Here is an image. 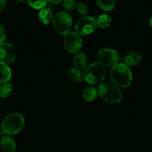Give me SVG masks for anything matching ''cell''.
<instances>
[{"mask_svg": "<svg viewBox=\"0 0 152 152\" xmlns=\"http://www.w3.org/2000/svg\"><path fill=\"white\" fill-rule=\"evenodd\" d=\"M96 21L98 27L101 28H107L111 24L112 19L109 15L101 14L98 16V19H96Z\"/></svg>", "mask_w": 152, "mask_h": 152, "instance_id": "obj_18", "label": "cell"}, {"mask_svg": "<svg viewBox=\"0 0 152 152\" xmlns=\"http://www.w3.org/2000/svg\"><path fill=\"white\" fill-rule=\"evenodd\" d=\"M16 59V51L10 43L2 42L0 43V61L8 64Z\"/></svg>", "mask_w": 152, "mask_h": 152, "instance_id": "obj_9", "label": "cell"}, {"mask_svg": "<svg viewBox=\"0 0 152 152\" xmlns=\"http://www.w3.org/2000/svg\"><path fill=\"white\" fill-rule=\"evenodd\" d=\"M97 28L96 19L92 16H85L80 18L75 25L76 33L79 35H89L92 34Z\"/></svg>", "mask_w": 152, "mask_h": 152, "instance_id": "obj_6", "label": "cell"}, {"mask_svg": "<svg viewBox=\"0 0 152 152\" xmlns=\"http://www.w3.org/2000/svg\"><path fill=\"white\" fill-rule=\"evenodd\" d=\"M63 8L66 11H71L76 6V0H63Z\"/></svg>", "mask_w": 152, "mask_h": 152, "instance_id": "obj_21", "label": "cell"}, {"mask_svg": "<svg viewBox=\"0 0 152 152\" xmlns=\"http://www.w3.org/2000/svg\"><path fill=\"white\" fill-rule=\"evenodd\" d=\"M106 74L105 66L100 62H97L85 68L83 72V79L89 84L96 85L104 80Z\"/></svg>", "mask_w": 152, "mask_h": 152, "instance_id": "obj_2", "label": "cell"}, {"mask_svg": "<svg viewBox=\"0 0 152 152\" xmlns=\"http://www.w3.org/2000/svg\"><path fill=\"white\" fill-rule=\"evenodd\" d=\"M149 24H150V26L152 28V16H151V17L150 21H149Z\"/></svg>", "mask_w": 152, "mask_h": 152, "instance_id": "obj_28", "label": "cell"}, {"mask_svg": "<svg viewBox=\"0 0 152 152\" xmlns=\"http://www.w3.org/2000/svg\"><path fill=\"white\" fill-rule=\"evenodd\" d=\"M10 1H12V2H14V3H20L22 2V1H23L24 0H10Z\"/></svg>", "mask_w": 152, "mask_h": 152, "instance_id": "obj_26", "label": "cell"}, {"mask_svg": "<svg viewBox=\"0 0 152 152\" xmlns=\"http://www.w3.org/2000/svg\"><path fill=\"white\" fill-rule=\"evenodd\" d=\"M13 91V86L11 83H6L0 85V98L4 99L10 96Z\"/></svg>", "mask_w": 152, "mask_h": 152, "instance_id": "obj_19", "label": "cell"}, {"mask_svg": "<svg viewBox=\"0 0 152 152\" xmlns=\"http://www.w3.org/2000/svg\"><path fill=\"white\" fill-rule=\"evenodd\" d=\"M110 77L113 84L122 88L128 87L133 80L132 72L125 63H117L112 66Z\"/></svg>", "mask_w": 152, "mask_h": 152, "instance_id": "obj_1", "label": "cell"}, {"mask_svg": "<svg viewBox=\"0 0 152 152\" xmlns=\"http://www.w3.org/2000/svg\"><path fill=\"white\" fill-rule=\"evenodd\" d=\"M76 8H77V11L78 12L79 14L82 15V16H85L89 12V9L86 6V4L82 2H78L76 4Z\"/></svg>", "mask_w": 152, "mask_h": 152, "instance_id": "obj_22", "label": "cell"}, {"mask_svg": "<svg viewBox=\"0 0 152 152\" xmlns=\"http://www.w3.org/2000/svg\"><path fill=\"white\" fill-rule=\"evenodd\" d=\"M47 1H50L51 3H53V4H58V3L63 1V0H47Z\"/></svg>", "mask_w": 152, "mask_h": 152, "instance_id": "obj_25", "label": "cell"}, {"mask_svg": "<svg viewBox=\"0 0 152 152\" xmlns=\"http://www.w3.org/2000/svg\"><path fill=\"white\" fill-rule=\"evenodd\" d=\"M6 5V0H0V12L4 10Z\"/></svg>", "mask_w": 152, "mask_h": 152, "instance_id": "obj_24", "label": "cell"}, {"mask_svg": "<svg viewBox=\"0 0 152 152\" xmlns=\"http://www.w3.org/2000/svg\"><path fill=\"white\" fill-rule=\"evenodd\" d=\"M67 77L69 80L73 83H80L83 80V74H81L80 70L75 68H71L67 71Z\"/></svg>", "mask_w": 152, "mask_h": 152, "instance_id": "obj_15", "label": "cell"}, {"mask_svg": "<svg viewBox=\"0 0 152 152\" xmlns=\"http://www.w3.org/2000/svg\"><path fill=\"white\" fill-rule=\"evenodd\" d=\"M98 90L94 87H88L83 91V97L87 102H92L98 96Z\"/></svg>", "mask_w": 152, "mask_h": 152, "instance_id": "obj_16", "label": "cell"}, {"mask_svg": "<svg viewBox=\"0 0 152 152\" xmlns=\"http://www.w3.org/2000/svg\"><path fill=\"white\" fill-rule=\"evenodd\" d=\"M1 148L4 152H15L16 145L13 138L10 136H4L1 138L0 142Z\"/></svg>", "mask_w": 152, "mask_h": 152, "instance_id": "obj_10", "label": "cell"}, {"mask_svg": "<svg viewBox=\"0 0 152 152\" xmlns=\"http://www.w3.org/2000/svg\"><path fill=\"white\" fill-rule=\"evenodd\" d=\"M72 25L71 16L66 12H60L53 18V25L57 32L61 35H66L70 32Z\"/></svg>", "mask_w": 152, "mask_h": 152, "instance_id": "obj_5", "label": "cell"}, {"mask_svg": "<svg viewBox=\"0 0 152 152\" xmlns=\"http://www.w3.org/2000/svg\"><path fill=\"white\" fill-rule=\"evenodd\" d=\"M141 55L138 52L131 51L127 53L124 57V62L128 66H135L141 61Z\"/></svg>", "mask_w": 152, "mask_h": 152, "instance_id": "obj_12", "label": "cell"}, {"mask_svg": "<svg viewBox=\"0 0 152 152\" xmlns=\"http://www.w3.org/2000/svg\"><path fill=\"white\" fill-rule=\"evenodd\" d=\"M6 39V30L2 25L0 24V43L4 41Z\"/></svg>", "mask_w": 152, "mask_h": 152, "instance_id": "obj_23", "label": "cell"}, {"mask_svg": "<svg viewBox=\"0 0 152 152\" xmlns=\"http://www.w3.org/2000/svg\"><path fill=\"white\" fill-rule=\"evenodd\" d=\"M11 69L5 62L0 61V84L9 83L11 80Z\"/></svg>", "mask_w": 152, "mask_h": 152, "instance_id": "obj_11", "label": "cell"}, {"mask_svg": "<svg viewBox=\"0 0 152 152\" xmlns=\"http://www.w3.org/2000/svg\"><path fill=\"white\" fill-rule=\"evenodd\" d=\"M25 125V119L19 113H12L6 116L1 123V129L6 135L12 136L19 133Z\"/></svg>", "mask_w": 152, "mask_h": 152, "instance_id": "obj_3", "label": "cell"}, {"mask_svg": "<svg viewBox=\"0 0 152 152\" xmlns=\"http://www.w3.org/2000/svg\"><path fill=\"white\" fill-rule=\"evenodd\" d=\"M98 93L104 101L111 104L118 103L122 99V93L120 88L111 83H100L98 87Z\"/></svg>", "mask_w": 152, "mask_h": 152, "instance_id": "obj_4", "label": "cell"}, {"mask_svg": "<svg viewBox=\"0 0 152 152\" xmlns=\"http://www.w3.org/2000/svg\"><path fill=\"white\" fill-rule=\"evenodd\" d=\"M63 45L69 53H76L81 49L83 40L77 33L70 31L64 36Z\"/></svg>", "mask_w": 152, "mask_h": 152, "instance_id": "obj_7", "label": "cell"}, {"mask_svg": "<svg viewBox=\"0 0 152 152\" xmlns=\"http://www.w3.org/2000/svg\"><path fill=\"white\" fill-rule=\"evenodd\" d=\"M28 4L36 10H41L46 7L47 0H27Z\"/></svg>", "mask_w": 152, "mask_h": 152, "instance_id": "obj_20", "label": "cell"}, {"mask_svg": "<svg viewBox=\"0 0 152 152\" xmlns=\"http://www.w3.org/2000/svg\"><path fill=\"white\" fill-rule=\"evenodd\" d=\"M98 57L99 62L104 66H113L120 59L119 53L114 50L110 48H102L98 51Z\"/></svg>", "mask_w": 152, "mask_h": 152, "instance_id": "obj_8", "label": "cell"}, {"mask_svg": "<svg viewBox=\"0 0 152 152\" xmlns=\"http://www.w3.org/2000/svg\"><path fill=\"white\" fill-rule=\"evenodd\" d=\"M73 65L75 68L77 69H83L86 67L87 64V59H86V55L81 52H77L75 53L72 59Z\"/></svg>", "mask_w": 152, "mask_h": 152, "instance_id": "obj_13", "label": "cell"}, {"mask_svg": "<svg viewBox=\"0 0 152 152\" xmlns=\"http://www.w3.org/2000/svg\"><path fill=\"white\" fill-rule=\"evenodd\" d=\"M97 4L101 10L110 11L115 7L116 1L115 0H97Z\"/></svg>", "mask_w": 152, "mask_h": 152, "instance_id": "obj_17", "label": "cell"}, {"mask_svg": "<svg viewBox=\"0 0 152 152\" xmlns=\"http://www.w3.org/2000/svg\"><path fill=\"white\" fill-rule=\"evenodd\" d=\"M4 132H3L2 129H1V127H0V138H2L3 137V134H4Z\"/></svg>", "mask_w": 152, "mask_h": 152, "instance_id": "obj_27", "label": "cell"}, {"mask_svg": "<svg viewBox=\"0 0 152 152\" xmlns=\"http://www.w3.org/2000/svg\"><path fill=\"white\" fill-rule=\"evenodd\" d=\"M53 14L52 10L48 7L41 9L38 13V19L40 22L43 25H49L53 19Z\"/></svg>", "mask_w": 152, "mask_h": 152, "instance_id": "obj_14", "label": "cell"}]
</instances>
